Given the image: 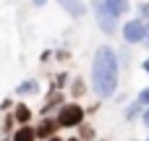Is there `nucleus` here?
<instances>
[{
	"mask_svg": "<svg viewBox=\"0 0 149 141\" xmlns=\"http://www.w3.org/2000/svg\"><path fill=\"white\" fill-rule=\"evenodd\" d=\"M118 78H120V65H118L115 50L110 44L97 47V52L92 58V89H94V94L100 99L115 97Z\"/></svg>",
	"mask_w": 149,
	"mask_h": 141,
	"instance_id": "nucleus-1",
	"label": "nucleus"
},
{
	"mask_svg": "<svg viewBox=\"0 0 149 141\" xmlns=\"http://www.w3.org/2000/svg\"><path fill=\"white\" fill-rule=\"evenodd\" d=\"M92 10H94V21H97L100 31L113 37L118 31V21H120V16L113 8V0H92Z\"/></svg>",
	"mask_w": 149,
	"mask_h": 141,
	"instance_id": "nucleus-2",
	"label": "nucleus"
},
{
	"mask_svg": "<svg viewBox=\"0 0 149 141\" xmlns=\"http://www.w3.org/2000/svg\"><path fill=\"white\" fill-rule=\"evenodd\" d=\"M84 118H86V110H84L79 102H65V105H60L58 113H55V120H58L60 128H79V126L84 123Z\"/></svg>",
	"mask_w": 149,
	"mask_h": 141,
	"instance_id": "nucleus-3",
	"label": "nucleus"
},
{
	"mask_svg": "<svg viewBox=\"0 0 149 141\" xmlns=\"http://www.w3.org/2000/svg\"><path fill=\"white\" fill-rule=\"evenodd\" d=\"M147 31H149L147 21H141V18H128V21L123 24V29H120V37H123L126 47H128V44H144Z\"/></svg>",
	"mask_w": 149,
	"mask_h": 141,
	"instance_id": "nucleus-4",
	"label": "nucleus"
},
{
	"mask_svg": "<svg viewBox=\"0 0 149 141\" xmlns=\"http://www.w3.org/2000/svg\"><path fill=\"white\" fill-rule=\"evenodd\" d=\"M58 120H55V115H45V118H39V123L34 126V133H37V141H47L50 136H55L58 133Z\"/></svg>",
	"mask_w": 149,
	"mask_h": 141,
	"instance_id": "nucleus-5",
	"label": "nucleus"
},
{
	"mask_svg": "<svg viewBox=\"0 0 149 141\" xmlns=\"http://www.w3.org/2000/svg\"><path fill=\"white\" fill-rule=\"evenodd\" d=\"M60 105H65V94H63V92H58V89H52V92L45 97V102H42V110H39V113H42V118H45V115L58 113V107H60Z\"/></svg>",
	"mask_w": 149,
	"mask_h": 141,
	"instance_id": "nucleus-6",
	"label": "nucleus"
},
{
	"mask_svg": "<svg viewBox=\"0 0 149 141\" xmlns=\"http://www.w3.org/2000/svg\"><path fill=\"white\" fill-rule=\"evenodd\" d=\"M58 5H60L68 16H73V18L86 16V5H84V0H58Z\"/></svg>",
	"mask_w": 149,
	"mask_h": 141,
	"instance_id": "nucleus-7",
	"label": "nucleus"
},
{
	"mask_svg": "<svg viewBox=\"0 0 149 141\" xmlns=\"http://www.w3.org/2000/svg\"><path fill=\"white\" fill-rule=\"evenodd\" d=\"M10 115H13V120L18 123V126H29L31 123V107L29 105H24V102H18V105H13V110H10Z\"/></svg>",
	"mask_w": 149,
	"mask_h": 141,
	"instance_id": "nucleus-8",
	"label": "nucleus"
},
{
	"mask_svg": "<svg viewBox=\"0 0 149 141\" xmlns=\"http://www.w3.org/2000/svg\"><path fill=\"white\" fill-rule=\"evenodd\" d=\"M39 94V81L37 78H26L16 86V97H37Z\"/></svg>",
	"mask_w": 149,
	"mask_h": 141,
	"instance_id": "nucleus-9",
	"label": "nucleus"
},
{
	"mask_svg": "<svg viewBox=\"0 0 149 141\" xmlns=\"http://www.w3.org/2000/svg\"><path fill=\"white\" fill-rule=\"evenodd\" d=\"M10 141H37V133H34V126H18L13 133H10Z\"/></svg>",
	"mask_w": 149,
	"mask_h": 141,
	"instance_id": "nucleus-10",
	"label": "nucleus"
},
{
	"mask_svg": "<svg viewBox=\"0 0 149 141\" xmlns=\"http://www.w3.org/2000/svg\"><path fill=\"white\" fill-rule=\"evenodd\" d=\"M141 110H144V107H141V105H139V102L134 99V102H131V105L126 107V113H123V118H126V120L131 123V120H136V118H141Z\"/></svg>",
	"mask_w": 149,
	"mask_h": 141,
	"instance_id": "nucleus-11",
	"label": "nucleus"
},
{
	"mask_svg": "<svg viewBox=\"0 0 149 141\" xmlns=\"http://www.w3.org/2000/svg\"><path fill=\"white\" fill-rule=\"evenodd\" d=\"M84 92H86V81L81 76H76L71 81V97H84Z\"/></svg>",
	"mask_w": 149,
	"mask_h": 141,
	"instance_id": "nucleus-12",
	"label": "nucleus"
},
{
	"mask_svg": "<svg viewBox=\"0 0 149 141\" xmlns=\"http://www.w3.org/2000/svg\"><path fill=\"white\" fill-rule=\"evenodd\" d=\"M79 139L81 141H94V128L89 123H81L79 126Z\"/></svg>",
	"mask_w": 149,
	"mask_h": 141,
	"instance_id": "nucleus-13",
	"label": "nucleus"
},
{
	"mask_svg": "<svg viewBox=\"0 0 149 141\" xmlns=\"http://www.w3.org/2000/svg\"><path fill=\"white\" fill-rule=\"evenodd\" d=\"M68 73H55V78H52V89H58V92H63L65 86H68Z\"/></svg>",
	"mask_w": 149,
	"mask_h": 141,
	"instance_id": "nucleus-14",
	"label": "nucleus"
},
{
	"mask_svg": "<svg viewBox=\"0 0 149 141\" xmlns=\"http://www.w3.org/2000/svg\"><path fill=\"white\" fill-rule=\"evenodd\" d=\"M115 55H118V65H120V68H128V65H131V52H128L126 47H123V50H115Z\"/></svg>",
	"mask_w": 149,
	"mask_h": 141,
	"instance_id": "nucleus-15",
	"label": "nucleus"
},
{
	"mask_svg": "<svg viewBox=\"0 0 149 141\" xmlns=\"http://www.w3.org/2000/svg\"><path fill=\"white\" fill-rule=\"evenodd\" d=\"M13 131H16V120H13V115L8 113V115H3V133H5V136H10Z\"/></svg>",
	"mask_w": 149,
	"mask_h": 141,
	"instance_id": "nucleus-16",
	"label": "nucleus"
},
{
	"mask_svg": "<svg viewBox=\"0 0 149 141\" xmlns=\"http://www.w3.org/2000/svg\"><path fill=\"white\" fill-rule=\"evenodd\" d=\"M113 8H115V13H118V16H123V13H128L131 3H128V0H113Z\"/></svg>",
	"mask_w": 149,
	"mask_h": 141,
	"instance_id": "nucleus-17",
	"label": "nucleus"
},
{
	"mask_svg": "<svg viewBox=\"0 0 149 141\" xmlns=\"http://www.w3.org/2000/svg\"><path fill=\"white\" fill-rule=\"evenodd\" d=\"M136 102H139L141 107H149V86H144V89L139 92V97H136Z\"/></svg>",
	"mask_w": 149,
	"mask_h": 141,
	"instance_id": "nucleus-18",
	"label": "nucleus"
},
{
	"mask_svg": "<svg viewBox=\"0 0 149 141\" xmlns=\"http://www.w3.org/2000/svg\"><path fill=\"white\" fill-rule=\"evenodd\" d=\"M52 58H55L58 63H65V60L71 58V52H68V50H55V52H52Z\"/></svg>",
	"mask_w": 149,
	"mask_h": 141,
	"instance_id": "nucleus-19",
	"label": "nucleus"
},
{
	"mask_svg": "<svg viewBox=\"0 0 149 141\" xmlns=\"http://www.w3.org/2000/svg\"><path fill=\"white\" fill-rule=\"evenodd\" d=\"M139 18L141 21H149V3H141L139 5Z\"/></svg>",
	"mask_w": 149,
	"mask_h": 141,
	"instance_id": "nucleus-20",
	"label": "nucleus"
},
{
	"mask_svg": "<svg viewBox=\"0 0 149 141\" xmlns=\"http://www.w3.org/2000/svg\"><path fill=\"white\" fill-rule=\"evenodd\" d=\"M8 110H13V99H3L0 102V113H8Z\"/></svg>",
	"mask_w": 149,
	"mask_h": 141,
	"instance_id": "nucleus-21",
	"label": "nucleus"
},
{
	"mask_svg": "<svg viewBox=\"0 0 149 141\" xmlns=\"http://www.w3.org/2000/svg\"><path fill=\"white\" fill-rule=\"evenodd\" d=\"M141 123H144V128L149 131V107H144V110H141Z\"/></svg>",
	"mask_w": 149,
	"mask_h": 141,
	"instance_id": "nucleus-22",
	"label": "nucleus"
},
{
	"mask_svg": "<svg viewBox=\"0 0 149 141\" xmlns=\"http://www.w3.org/2000/svg\"><path fill=\"white\" fill-rule=\"evenodd\" d=\"M50 58H52V52H50V50H45V52H42V55H39V60H42V63H47V60H50Z\"/></svg>",
	"mask_w": 149,
	"mask_h": 141,
	"instance_id": "nucleus-23",
	"label": "nucleus"
},
{
	"mask_svg": "<svg viewBox=\"0 0 149 141\" xmlns=\"http://www.w3.org/2000/svg\"><path fill=\"white\" fill-rule=\"evenodd\" d=\"M141 71H144V73H147V76H149V58H147V60H144V63H141Z\"/></svg>",
	"mask_w": 149,
	"mask_h": 141,
	"instance_id": "nucleus-24",
	"label": "nucleus"
},
{
	"mask_svg": "<svg viewBox=\"0 0 149 141\" xmlns=\"http://www.w3.org/2000/svg\"><path fill=\"white\" fill-rule=\"evenodd\" d=\"M47 141H65V139H63V136H58V133H55V136H50V139H47Z\"/></svg>",
	"mask_w": 149,
	"mask_h": 141,
	"instance_id": "nucleus-25",
	"label": "nucleus"
},
{
	"mask_svg": "<svg viewBox=\"0 0 149 141\" xmlns=\"http://www.w3.org/2000/svg\"><path fill=\"white\" fill-rule=\"evenodd\" d=\"M31 3H34V5H37V8H42V5H45V3H47V0H31Z\"/></svg>",
	"mask_w": 149,
	"mask_h": 141,
	"instance_id": "nucleus-26",
	"label": "nucleus"
},
{
	"mask_svg": "<svg viewBox=\"0 0 149 141\" xmlns=\"http://www.w3.org/2000/svg\"><path fill=\"white\" fill-rule=\"evenodd\" d=\"M65 141H81V139H79V136H68Z\"/></svg>",
	"mask_w": 149,
	"mask_h": 141,
	"instance_id": "nucleus-27",
	"label": "nucleus"
},
{
	"mask_svg": "<svg viewBox=\"0 0 149 141\" xmlns=\"http://www.w3.org/2000/svg\"><path fill=\"white\" fill-rule=\"evenodd\" d=\"M144 44H147V47H149V31H147V39H144Z\"/></svg>",
	"mask_w": 149,
	"mask_h": 141,
	"instance_id": "nucleus-28",
	"label": "nucleus"
},
{
	"mask_svg": "<svg viewBox=\"0 0 149 141\" xmlns=\"http://www.w3.org/2000/svg\"><path fill=\"white\" fill-rule=\"evenodd\" d=\"M0 141H10V136H3V139H0Z\"/></svg>",
	"mask_w": 149,
	"mask_h": 141,
	"instance_id": "nucleus-29",
	"label": "nucleus"
}]
</instances>
